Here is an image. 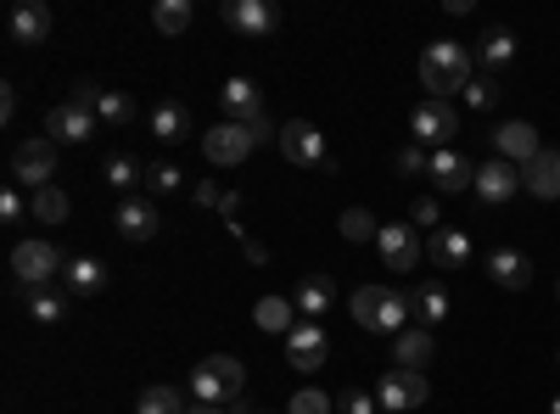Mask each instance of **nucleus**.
Segmentation results:
<instances>
[{
    "label": "nucleus",
    "mask_w": 560,
    "mask_h": 414,
    "mask_svg": "<svg viewBox=\"0 0 560 414\" xmlns=\"http://www.w3.org/2000/svg\"><path fill=\"white\" fill-rule=\"evenodd\" d=\"M420 84L432 90V102H448L454 90L471 84V51H465L459 39H438L420 51Z\"/></svg>",
    "instance_id": "obj_1"
},
{
    "label": "nucleus",
    "mask_w": 560,
    "mask_h": 414,
    "mask_svg": "<svg viewBox=\"0 0 560 414\" xmlns=\"http://www.w3.org/2000/svg\"><path fill=\"white\" fill-rule=\"evenodd\" d=\"M353 319L376 336H398V331H409V297L393 292V286H359L353 292Z\"/></svg>",
    "instance_id": "obj_2"
},
{
    "label": "nucleus",
    "mask_w": 560,
    "mask_h": 414,
    "mask_svg": "<svg viewBox=\"0 0 560 414\" xmlns=\"http://www.w3.org/2000/svg\"><path fill=\"white\" fill-rule=\"evenodd\" d=\"M242 387H247V364L230 358V353H213V358H202L197 370H191V398H197V403L230 409V403L242 398Z\"/></svg>",
    "instance_id": "obj_3"
},
{
    "label": "nucleus",
    "mask_w": 560,
    "mask_h": 414,
    "mask_svg": "<svg viewBox=\"0 0 560 414\" xmlns=\"http://www.w3.org/2000/svg\"><path fill=\"white\" fill-rule=\"evenodd\" d=\"M51 174H57V141L51 134H34V141L12 146V186H28V197H34V191L51 186Z\"/></svg>",
    "instance_id": "obj_4"
},
{
    "label": "nucleus",
    "mask_w": 560,
    "mask_h": 414,
    "mask_svg": "<svg viewBox=\"0 0 560 414\" xmlns=\"http://www.w3.org/2000/svg\"><path fill=\"white\" fill-rule=\"evenodd\" d=\"M62 269H68V263H62V252H57L51 241H18V247H12V281L28 286V292L51 286Z\"/></svg>",
    "instance_id": "obj_5"
},
{
    "label": "nucleus",
    "mask_w": 560,
    "mask_h": 414,
    "mask_svg": "<svg viewBox=\"0 0 560 414\" xmlns=\"http://www.w3.org/2000/svg\"><path fill=\"white\" fill-rule=\"evenodd\" d=\"M253 146H258V134H253V123H213L208 134H202V157L213 163V168H236V163H247L253 157Z\"/></svg>",
    "instance_id": "obj_6"
},
{
    "label": "nucleus",
    "mask_w": 560,
    "mask_h": 414,
    "mask_svg": "<svg viewBox=\"0 0 560 414\" xmlns=\"http://www.w3.org/2000/svg\"><path fill=\"white\" fill-rule=\"evenodd\" d=\"M409 134H415V146H432V152H443L454 134H459V113L448 107V102H420L415 113H409Z\"/></svg>",
    "instance_id": "obj_7"
},
{
    "label": "nucleus",
    "mask_w": 560,
    "mask_h": 414,
    "mask_svg": "<svg viewBox=\"0 0 560 414\" xmlns=\"http://www.w3.org/2000/svg\"><path fill=\"white\" fill-rule=\"evenodd\" d=\"M280 152H287V163H298V168H331L325 134H319L308 118H292L287 129H280Z\"/></svg>",
    "instance_id": "obj_8"
},
{
    "label": "nucleus",
    "mask_w": 560,
    "mask_h": 414,
    "mask_svg": "<svg viewBox=\"0 0 560 414\" xmlns=\"http://www.w3.org/2000/svg\"><path fill=\"white\" fill-rule=\"evenodd\" d=\"M325 353H331V342H325V326H319V319H298V326L287 331V364H292V370L314 376L319 364H325Z\"/></svg>",
    "instance_id": "obj_9"
},
{
    "label": "nucleus",
    "mask_w": 560,
    "mask_h": 414,
    "mask_svg": "<svg viewBox=\"0 0 560 414\" xmlns=\"http://www.w3.org/2000/svg\"><path fill=\"white\" fill-rule=\"evenodd\" d=\"M427 398H432V381L420 376V370H387V376H382V387H376V403H382V409H393V414L420 409Z\"/></svg>",
    "instance_id": "obj_10"
},
{
    "label": "nucleus",
    "mask_w": 560,
    "mask_h": 414,
    "mask_svg": "<svg viewBox=\"0 0 560 414\" xmlns=\"http://www.w3.org/2000/svg\"><path fill=\"white\" fill-rule=\"evenodd\" d=\"M427 179L438 186V197L471 191V186H477V163H471V157H459L454 146H443V152H432V163H427Z\"/></svg>",
    "instance_id": "obj_11"
},
{
    "label": "nucleus",
    "mask_w": 560,
    "mask_h": 414,
    "mask_svg": "<svg viewBox=\"0 0 560 414\" xmlns=\"http://www.w3.org/2000/svg\"><path fill=\"white\" fill-rule=\"evenodd\" d=\"M113 224H118V236H124V241H152L158 229H163V213H158L152 197H124L118 213H113Z\"/></svg>",
    "instance_id": "obj_12"
},
{
    "label": "nucleus",
    "mask_w": 560,
    "mask_h": 414,
    "mask_svg": "<svg viewBox=\"0 0 560 414\" xmlns=\"http://www.w3.org/2000/svg\"><path fill=\"white\" fill-rule=\"evenodd\" d=\"M45 134H51L57 146H84L90 134H96V113H90V107H73V102H62V107L45 113Z\"/></svg>",
    "instance_id": "obj_13"
},
{
    "label": "nucleus",
    "mask_w": 560,
    "mask_h": 414,
    "mask_svg": "<svg viewBox=\"0 0 560 414\" xmlns=\"http://www.w3.org/2000/svg\"><path fill=\"white\" fill-rule=\"evenodd\" d=\"M224 23L247 39H264V34H275L280 12H275V0H224Z\"/></svg>",
    "instance_id": "obj_14"
},
{
    "label": "nucleus",
    "mask_w": 560,
    "mask_h": 414,
    "mask_svg": "<svg viewBox=\"0 0 560 414\" xmlns=\"http://www.w3.org/2000/svg\"><path fill=\"white\" fill-rule=\"evenodd\" d=\"M477 202H488V208H499V202H510L522 191V168L516 163H504V157H493V163H482L477 168Z\"/></svg>",
    "instance_id": "obj_15"
},
{
    "label": "nucleus",
    "mask_w": 560,
    "mask_h": 414,
    "mask_svg": "<svg viewBox=\"0 0 560 414\" xmlns=\"http://www.w3.org/2000/svg\"><path fill=\"white\" fill-rule=\"evenodd\" d=\"M376 252L387 258V269H415L420 252H427V241H420V229H415V224H382Z\"/></svg>",
    "instance_id": "obj_16"
},
{
    "label": "nucleus",
    "mask_w": 560,
    "mask_h": 414,
    "mask_svg": "<svg viewBox=\"0 0 560 414\" xmlns=\"http://www.w3.org/2000/svg\"><path fill=\"white\" fill-rule=\"evenodd\" d=\"M488 281H493L499 292H527V281H533L527 252H516V247H493V252H488Z\"/></svg>",
    "instance_id": "obj_17"
},
{
    "label": "nucleus",
    "mask_w": 560,
    "mask_h": 414,
    "mask_svg": "<svg viewBox=\"0 0 560 414\" xmlns=\"http://www.w3.org/2000/svg\"><path fill=\"white\" fill-rule=\"evenodd\" d=\"M522 191L538 197V202H560V152H538L527 168H522Z\"/></svg>",
    "instance_id": "obj_18"
},
{
    "label": "nucleus",
    "mask_w": 560,
    "mask_h": 414,
    "mask_svg": "<svg viewBox=\"0 0 560 414\" xmlns=\"http://www.w3.org/2000/svg\"><path fill=\"white\" fill-rule=\"evenodd\" d=\"M219 102H224V113H230V123H258L264 118V96H258V84L253 79H224V90H219Z\"/></svg>",
    "instance_id": "obj_19"
},
{
    "label": "nucleus",
    "mask_w": 560,
    "mask_h": 414,
    "mask_svg": "<svg viewBox=\"0 0 560 414\" xmlns=\"http://www.w3.org/2000/svg\"><path fill=\"white\" fill-rule=\"evenodd\" d=\"M493 141H499V157H504V163H516V168H527V163L544 152V146H538V129L522 123V118H516V123H504Z\"/></svg>",
    "instance_id": "obj_20"
},
{
    "label": "nucleus",
    "mask_w": 560,
    "mask_h": 414,
    "mask_svg": "<svg viewBox=\"0 0 560 414\" xmlns=\"http://www.w3.org/2000/svg\"><path fill=\"white\" fill-rule=\"evenodd\" d=\"M427 252H432V263H438V269H465L477 247H471V236H465L459 224H443L438 236L427 241Z\"/></svg>",
    "instance_id": "obj_21"
},
{
    "label": "nucleus",
    "mask_w": 560,
    "mask_h": 414,
    "mask_svg": "<svg viewBox=\"0 0 560 414\" xmlns=\"http://www.w3.org/2000/svg\"><path fill=\"white\" fill-rule=\"evenodd\" d=\"M393 358H398V370H420V376H427V364L438 358L432 331H427V326H420V331H398V336H393Z\"/></svg>",
    "instance_id": "obj_22"
},
{
    "label": "nucleus",
    "mask_w": 560,
    "mask_h": 414,
    "mask_svg": "<svg viewBox=\"0 0 560 414\" xmlns=\"http://www.w3.org/2000/svg\"><path fill=\"white\" fill-rule=\"evenodd\" d=\"M292 303H298V314H303V319L331 314V303H337V281H331V274H303L298 292H292Z\"/></svg>",
    "instance_id": "obj_23"
},
{
    "label": "nucleus",
    "mask_w": 560,
    "mask_h": 414,
    "mask_svg": "<svg viewBox=\"0 0 560 414\" xmlns=\"http://www.w3.org/2000/svg\"><path fill=\"white\" fill-rule=\"evenodd\" d=\"M45 34H51V7L45 0H23L12 12V45H39Z\"/></svg>",
    "instance_id": "obj_24"
},
{
    "label": "nucleus",
    "mask_w": 560,
    "mask_h": 414,
    "mask_svg": "<svg viewBox=\"0 0 560 414\" xmlns=\"http://www.w3.org/2000/svg\"><path fill=\"white\" fill-rule=\"evenodd\" d=\"M62 292H73V297H96V292H107V269H102L96 258H68V269H62Z\"/></svg>",
    "instance_id": "obj_25"
},
{
    "label": "nucleus",
    "mask_w": 560,
    "mask_h": 414,
    "mask_svg": "<svg viewBox=\"0 0 560 414\" xmlns=\"http://www.w3.org/2000/svg\"><path fill=\"white\" fill-rule=\"evenodd\" d=\"M298 303L292 297H258V308H253V326L258 331H269V336H287L292 326H298Z\"/></svg>",
    "instance_id": "obj_26"
},
{
    "label": "nucleus",
    "mask_w": 560,
    "mask_h": 414,
    "mask_svg": "<svg viewBox=\"0 0 560 414\" xmlns=\"http://www.w3.org/2000/svg\"><path fill=\"white\" fill-rule=\"evenodd\" d=\"M409 308H415L420 326H443V314H448V292L427 281V286H415V292H409Z\"/></svg>",
    "instance_id": "obj_27"
},
{
    "label": "nucleus",
    "mask_w": 560,
    "mask_h": 414,
    "mask_svg": "<svg viewBox=\"0 0 560 414\" xmlns=\"http://www.w3.org/2000/svg\"><path fill=\"white\" fill-rule=\"evenodd\" d=\"M152 134H158V141H185V134H191V113H185L179 102H163L158 113H152Z\"/></svg>",
    "instance_id": "obj_28"
},
{
    "label": "nucleus",
    "mask_w": 560,
    "mask_h": 414,
    "mask_svg": "<svg viewBox=\"0 0 560 414\" xmlns=\"http://www.w3.org/2000/svg\"><path fill=\"white\" fill-rule=\"evenodd\" d=\"M68 297H73V292H51V286L28 292V314H34V326H57V319L68 314Z\"/></svg>",
    "instance_id": "obj_29"
},
{
    "label": "nucleus",
    "mask_w": 560,
    "mask_h": 414,
    "mask_svg": "<svg viewBox=\"0 0 560 414\" xmlns=\"http://www.w3.org/2000/svg\"><path fill=\"white\" fill-rule=\"evenodd\" d=\"M191 0H158V7H152V23H158V34H185V28H191Z\"/></svg>",
    "instance_id": "obj_30"
},
{
    "label": "nucleus",
    "mask_w": 560,
    "mask_h": 414,
    "mask_svg": "<svg viewBox=\"0 0 560 414\" xmlns=\"http://www.w3.org/2000/svg\"><path fill=\"white\" fill-rule=\"evenodd\" d=\"M516 62V34L510 28H488L482 34V68H510Z\"/></svg>",
    "instance_id": "obj_31"
},
{
    "label": "nucleus",
    "mask_w": 560,
    "mask_h": 414,
    "mask_svg": "<svg viewBox=\"0 0 560 414\" xmlns=\"http://www.w3.org/2000/svg\"><path fill=\"white\" fill-rule=\"evenodd\" d=\"M28 208H34L39 224H62V218H68V191H62V186H45V191L28 197Z\"/></svg>",
    "instance_id": "obj_32"
},
{
    "label": "nucleus",
    "mask_w": 560,
    "mask_h": 414,
    "mask_svg": "<svg viewBox=\"0 0 560 414\" xmlns=\"http://www.w3.org/2000/svg\"><path fill=\"white\" fill-rule=\"evenodd\" d=\"M191 403H179V392L174 387H147L135 398V414H185Z\"/></svg>",
    "instance_id": "obj_33"
},
{
    "label": "nucleus",
    "mask_w": 560,
    "mask_h": 414,
    "mask_svg": "<svg viewBox=\"0 0 560 414\" xmlns=\"http://www.w3.org/2000/svg\"><path fill=\"white\" fill-rule=\"evenodd\" d=\"M376 236H382V224L370 218L364 208H348L342 213V241H376Z\"/></svg>",
    "instance_id": "obj_34"
},
{
    "label": "nucleus",
    "mask_w": 560,
    "mask_h": 414,
    "mask_svg": "<svg viewBox=\"0 0 560 414\" xmlns=\"http://www.w3.org/2000/svg\"><path fill=\"white\" fill-rule=\"evenodd\" d=\"M96 118H107V123H129V118H135V102H129V96H118V90H102Z\"/></svg>",
    "instance_id": "obj_35"
},
{
    "label": "nucleus",
    "mask_w": 560,
    "mask_h": 414,
    "mask_svg": "<svg viewBox=\"0 0 560 414\" xmlns=\"http://www.w3.org/2000/svg\"><path fill=\"white\" fill-rule=\"evenodd\" d=\"M107 186H113V191H124V197L140 186V168H135V157H113V163H107Z\"/></svg>",
    "instance_id": "obj_36"
},
{
    "label": "nucleus",
    "mask_w": 560,
    "mask_h": 414,
    "mask_svg": "<svg viewBox=\"0 0 560 414\" xmlns=\"http://www.w3.org/2000/svg\"><path fill=\"white\" fill-rule=\"evenodd\" d=\"M34 208H28V197H23V186H7L0 191V224H23Z\"/></svg>",
    "instance_id": "obj_37"
},
{
    "label": "nucleus",
    "mask_w": 560,
    "mask_h": 414,
    "mask_svg": "<svg viewBox=\"0 0 560 414\" xmlns=\"http://www.w3.org/2000/svg\"><path fill=\"white\" fill-rule=\"evenodd\" d=\"M179 179H185V174H179L174 163H158V168H147V186H152V197H174V191H179Z\"/></svg>",
    "instance_id": "obj_38"
},
{
    "label": "nucleus",
    "mask_w": 560,
    "mask_h": 414,
    "mask_svg": "<svg viewBox=\"0 0 560 414\" xmlns=\"http://www.w3.org/2000/svg\"><path fill=\"white\" fill-rule=\"evenodd\" d=\"M465 102H471L477 113H493L499 107V84L493 79H471V84H465Z\"/></svg>",
    "instance_id": "obj_39"
},
{
    "label": "nucleus",
    "mask_w": 560,
    "mask_h": 414,
    "mask_svg": "<svg viewBox=\"0 0 560 414\" xmlns=\"http://www.w3.org/2000/svg\"><path fill=\"white\" fill-rule=\"evenodd\" d=\"M331 409H337V403L325 398L319 387H303V392L292 398V409H287V414H331Z\"/></svg>",
    "instance_id": "obj_40"
},
{
    "label": "nucleus",
    "mask_w": 560,
    "mask_h": 414,
    "mask_svg": "<svg viewBox=\"0 0 560 414\" xmlns=\"http://www.w3.org/2000/svg\"><path fill=\"white\" fill-rule=\"evenodd\" d=\"M409 224L420 229V224H427L432 229V236H438V229H443V213H438V197H420L415 208H409Z\"/></svg>",
    "instance_id": "obj_41"
},
{
    "label": "nucleus",
    "mask_w": 560,
    "mask_h": 414,
    "mask_svg": "<svg viewBox=\"0 0 560 414\" xmlns=\"http://www.w3.org/2000/svg\"><path fill=\"white\" fill-rule=\"evenodd\" d=\"M427 163H432V157H427V146H415V141L393 157V168H398V174H427Z\"/></svg>",
    "instance_id": "obj_42"
},
{
    "label": "nucleus",
    "mask_w": 560,
    "mask_h": 414,
    "mask_svg": "<svg viewBox=\"0 0 560 414\" xmlns=\"http://www.w3.org/2000/svg\"><path fill=\"white\" fill-rule=\"evenodd\" d=\"M337 409H342V414H382V403L370 398V392H348V398H342Z\"/></svg>",
    "instance_id": "obj_43"
},
{
    "label": "nucleus",
    "mask_w": 560,
    "mask_h": 414,
    "mask_svg": "<svg viewBox=\"0 0 560 414\" xmlns=\"http://www.w3.org/2000/svg\"><path fill=\"white\" fill-rule=\"evenodd\" d=\"M96 102H102V84H96V79H79V84H73V107L96 113Z\"/></svg>",
    "instance_id": "obj_44"
},
{
    "label": "nucleus",
    "mask_w": 560,
    "mask_h": 414,
    "mask_svg": "<svg viewBox=\"0 0 560 414\" xmlns=\"http://www.w3.org/2000/svg\"><path fill=\"white\" fill-rule=\"evenodd\" d=\"M18 118V90L7 84V90H0V123H12Z\"/></svg>",
    "instance_id": "obj_45"
},
{
    "label": "nucleus",
    "mask_w": 560,
    "mask_h": 414,
    "mask_svg": "<svg viewBox=\"0 0 560 414\" xmlns=\"http://www.w3.org/2000/svg\"><path fill=\"white\" fill-rule=\"evenodd\" d=\"M197 202H202V208H219V202H224V191H213V186H197Z\"/></svg>",
    "instance_id": "obj_46"
},
{
    "label": "nucleus",
    "mask_w": 560,
    "mask_h": 414,
    "mask_svg": "<svg viewBox=\"0 0 560 414\" xmlns=\"http://www.w3.org/2000/svg\"><path fill=\"white\" fill-rule=\"evenodd\" d=\"M185 414H230V409H219V403H191Z\"/></svg>",
    "instance_id": "obj_47"
},
{
    "label": "nucleus",
    "mask_w": 560,
    "mask_h": 414,
    "mask_svg": "<svg viewBox=\"0 0 560 414\" xmlns=\"http://www.w3.org/2000/svg\"><path fill=\"white\" fill-rule=\"evenodd\" d=\"M549 414H560V398H555V403H549Z\"/></svg>",
    "instance_id": "obj_48"
},
{
    "label": "nucleus",
    "mask_w": 560,
    "mask_h": 414,
    "mask_svg": "<svg viewBox=\"0 0 560 414\" xmlns=\"http://www.w3.org/2000/svg\"><path fill=\"white\" fill-rule=\"evenodd\" d=\"M555 303H560V281H555Z\"/></svg>",
    "instance_id": "obj_49"
},
{
    "label": "nucleus",
    "mask_w": 560,
    "mask_h": 414,
    "mask_svg": "<svg viewBox=\"0 0 560 414\" xmlns=\"http://www.w3.org/2000/svg\"><path fill=\"white\" fill-rule=\"evenodd\" d=\"M382 414H393V409H382Z\"/></svg>",
    "instance_id": "obj_50"
},
{
    "label": "nucleus",
    "mask_w": 560,
    "mask_h": 414,
    "mask_svg": "<svg viewBox=\"0 0 560 414\" xmlns=\"http://www.w3.org/2000/svg\"><path fill=\"white\" fill-rule=\"evenodd\" d=\"M258 414H264V409H258Z\"/></svg>",
    "instance_id": "obj_51"
}]
</instances>
